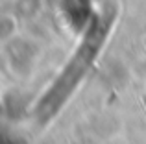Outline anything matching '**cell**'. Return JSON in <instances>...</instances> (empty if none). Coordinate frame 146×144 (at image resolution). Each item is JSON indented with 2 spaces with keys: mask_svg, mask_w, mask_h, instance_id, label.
Returning a JSON list of instances; mask_svg holds the SVG:
<instances>
[{
  "mask_svg": "<svg viewBox=\"0 0 146 144\" xmlns=\"http://www.w3.org/2000/svg\"><path fill=\"white\" fill-rule=\"evenodd\" d=\"M106 32H107L106 22H104V24L102 22H96V24L93 26V30H91V33H87L85 41L80 44V48L76 50L74 57L70 59V63L65 67L63 74L59 76L56 87L50 90V96L46 98V105L41 107V116H43V118H44V113H48V109L57 107V104L59 105L63 104L65 98L70 94L72 87H76L78 81L83 78L85 70L89 69L93 59L96 57V52L100 48L102 39H106Z\"/></svg>",
  "mask_w": 146,
  "mask_h": 144,
  "instance_id": "6da1fadb",
  "label": "cell"
}]
</instances>
